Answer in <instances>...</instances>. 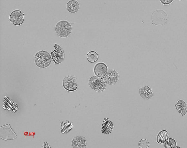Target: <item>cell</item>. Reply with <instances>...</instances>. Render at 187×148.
Wrapping results in <instances>:
<instances>
[{"instance_id":"obj_17","label":"cell","mask_w":187,"mask_h":148,"mask_svg":"<svg viewBox=\"0 0 187 148\" xmlns=\"http://www.w3.org/2000/svg\"><path fill=\"white\" fill-rule=\"evenodd\" d=\"M98 55L97 53L94 51H91L88 52L87 55V60L91 63L96 62L98 59Z\"/></svg>"},{"instance_id":"obj_14","label":"cell","mask_w":187,"mask_h":148,"mask_svg":"<svg viewBox=\"0 0 187 148\" xmlns=\"http://www.w3.org/2000/svg\"><path fill=\"white\" fill-rule=\"evenodd\" d=\"M66 7L68 12L72 13H74L79 10L80 5L79 3L77 1L71 0L67 2Z\"/></svg>"},{"instance_id":"obj_3","label":"cell","mask_w":187,"mask_h":148,"mask_svg":"<svg viewBox=\"0 0 187 148\" xmlns=\"http://www.w3.org/2000/svg\"><path fill=\"white\" fill-rule=\"evenodd\" d=\"M54 47V50L50 52L52 59L55 64H59L64 60V51L63 48L57 44L55 43Z\"/></svg>"},{"instance_id":"obj_20","label":"cell","mask_w":187,"mask_h":148,"mask_svg":"<svg viewBox=\"0 0 187 148\" xmlns=\"http://www.w3.org/2000/svg\"><path fill=\"white\" fill-rule=\"evenodd\" d=\"M173 1V0H161V3L164 5H167L171 4Z\"/></svg>"},{"instance_id":"obj_1","label":"cell","mask_w":187,"mask_h":148,"mask_svg":"<svg viewBox=\"0 0 187 148\" xmlns=\"http://www.w3.org/2000/svg\"><path fill=\"white\" fill-rule=\"evenodd\" d=\"M35 64L39 68H45L48 67L52 62V58L50 53L48 51L40 50L37 52L34 57Z\"/></svg>"},{"instance_id":"obj_16","label":"cell","mask_w":187,"mask_h":148,"mask_svg":"<svg viewBox=\"0 0 187 148\" xmlns=\"http://www.w3.org/2000/svg\"><path fill=\"white\" fill-rule=\"evenodd\" d=\"M169 138L168 132L166 130H163L160 131L158 135L157 141L159 143L163 144L166 140Z\"/></svg>"},{"instance_id":"obj_11","label":"cell","mask_w":187,"mask_h":148,"mask_svg":"<svg viewBox=\"0 0 187 148\" xmlns=\"http://www.w3.org/2000/svg\"><path fill=\"white\" fill-rule=\"evenodd\" d=\"M152 89L149 87L148 85L144 86L140 88L139 92L140 96L143 99H149L153 96Z\"/></svg>"},{"instance_id":"obj_5","label":"cell","mask_w":187,"mask_h":148,"mask_svg":"<svg viewBox=\"0 0 187 148\" xmlns=\"http://www.w3.org/2000/svg\"><path fill=\"white\" fill-rule=\"evenodd\" d=\"M9 20L13 24L19 26L24 22L25 18L24 13L21 10L16 9L12 11L9 15Z\"/></svg>"},{"instance_id":"obj_4","label":"cell","mask_w":187,"mask_h":148,"mask_svg":"<svg viewBox=\"0 0 187 148\" xmlns=\"http://www.w3.org/2000/svg\"><path fill=\"white\" fill-rule=\"evenodd\" d=\"M168 19L166 12L161 10L154 11L151 15V20L153 24L157 26H161L166 24Z\"/></svg>"},{"instance_id":"obj_13","label":"cell","mask_w":187,"mask_h":148,"mask_svg":"<svg viewBox=\"0 0 187 148\" xmlns=\"http://www.w3.org/2000/svg\"><path fill=\"white\" fill-rule=\"evenodd\" d=\"M3 107L6 109L14 111H16L18 108L16 103L6 96L4 99Z\"/></svg>"},{"instance_id":"obj_8","label":"cell","mask_w":187,"mask_h":148,"mask_svg":"<svg viewBox=\"0 0 187 148\" xmlns=\"http://www.w3.org/2000/svg\"><path fill=\"white\" fill-rule=\"evenodd\" d=\"M119 75L118 72L115 70L110 69L105 75L103 80L107 84L114 85L118 81Z\"/></svg>"},{"instance_id":"obj_15","label":"cell","mask_w":187,"mask_h":148,"mask_svg":"<svg viewBox=\"0 0 187 148\" xmlns=\"http://www.w3.org/2000/svg\"><path fill=\"white\" fill-rule=\"evenodd\" d=\"M113 127L112 122L108 119H104L102 128V132L104 134H108L111 133Z\"/></svg>"},{"instance_id":"obj_9","label":"cell","mask_w":187,"mask_h":148,"mask_svg":"<svg viewBox=\"0 0 187 148\" xmlns=\"http://www.w3.org/2000/svg\"><path fill=\"white\" fill-rule=\"evenodd\" d=\"M107 70L106 65L104 63L100 62L97 63L94 68L95 74L100 78L103 77Z\"/></svg>"},{"instance_id":"obj_10","label":"cell","mask_w":187,"mask_h":148,"mask_svg":"<svg viewBox=\"0 0 187 148\" xmlns=\"http://www.w3.org/2000/svg\"><path fill=\"white\" fill-rule=\"evenodd\" d=\"M87 142L85 138L81 136H77L74 137L72 141V145L74 148H85Z\"/></svg>"},{"instance_id":"obj_6","label":"cell","mask_w":187,"mask_h":148,"mask_svg":"<svg viewBox=\"0 0 187 148\" xmlns=\"http://www.w3.org/2000/svg\"><path fill=\"white\" fill-rule=\"evenodd\" d=\"M77 77L72 76H69L65 77L62 82L64 88L66 90L73 92L77 90V85L76 81Z\"/></svg>"},{"instance_id":"obj_2","label":"cell","mask_w":187,"mask_h":148,"mask_svg":"<svg viewBox=\"0 0 187 148\" xmlns=\"http://www.w3.org/2000/svg\"><path fill=\"white\" fill-rule=\"evenodd\" d=\"M55 31L57 35L63 38L67 37L71 34L72 27L67 21L61 20L58 22L55 27Z\"/></svg>"},{"instance_id":"obj_18","label":"cell","mask_w":187,"mask_h":148,"mask_svg":"<svg viewBox=\"0 0 187 148\" xmlns=\"http://www.w3.org/2000/svg\"><path fill=\"white\" fill-rule=\"evenodd\" d=\"M163 144L165 147L174 148L176 146L177 143L174 139L169 138L166 140Z\"/></svg>"},{"instance_id":"obj_12","label":"cell","mask_w":187,"mask_h":148,"mask_svg":"<svg viewBox=\"0 0 187 148\" xmlns=\"http://www.w3.org/2000/svg\"><path fill=\"white\" fill-rule=\"evenodd\" d=\"M175 107L179 113L182 116L187 113V105L186 103L182 100L178 99L175 105Z\"/></svg>"},{"instance_id":"obj_19","label":"cell","mask_w":187,"mask_h":148,"mask_svg":"<svg viewBox=\"0 0 187 148\" xmlns=\"http://www.w3.org/2000/svg\"><path fill=\"white\" fill-rule=\"evenodd\" d=\"M149 145L148 141L145 139L141 140L139 142V145L141 148H148Z\"/></svg>"},{"instance_id":"obj_7","label":"cell","mask_w":187,"mask_h":148,"mask_svg":"<svg viewBox=\"0 0 187 148\" xmlns=\"http://www.w3.org/2000/svg\"><path fill=\"white\" fill-rule=\"evenodd\" d=\"M89 84L92 89L98 92L103 91L106 88L104 82L96 76H92L90 78Z\"/></svg>"}]
</instances>
